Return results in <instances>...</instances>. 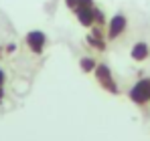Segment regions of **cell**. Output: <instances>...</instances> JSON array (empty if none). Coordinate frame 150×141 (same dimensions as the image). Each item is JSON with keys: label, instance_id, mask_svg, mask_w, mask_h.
I'll return each mask as SVG.
<instances>
[{"label": "cell", "instance_id": "obj_1", "mask_svg": "<svg viewBox=\"0 0 150 141\" xmlns=\"http://www.w3.org/2000/svg\"><path fill=\"white\" fill-rule=\"evenodd\" d=\"M128 99L138 105V107H144L150 103V77H140L128 91Z\"/></svg>", "mask_w": 150, "mask_h": 141}, {"label": "cell", "instance_id": "obj_15", "mask_svg": "<svg viewBox=\"0 0 150 141\" xmlns=\"http://www.w3.org/2000/svg\"><path fill=\"white\" fill-rule=\"evenodd\" d=\"M0 50H2V48H0ZM0 57H2V52H0Z\"/></svg>", "mask_w": 150, "mask_h": 141}, {"label": "cell", "instance_id": "obj_13", "mask_svg": "<svg viewBox=\"0 0 150 141\" xmlns=\"http://www.w3.org/2000/svg\"><path fill=\"white\" fill-rule=\"evenodd\" d=\"M14 50H16V45H14V43H10V45L6 47V52H8V54H12Z\"/></svg>", "mask_w": 150, "mask_h": 141}, {"label": "cell", "instance_id": "obj_2", "mask_svg": "<svg viewBox=\"0 0 150 141\" xmlns=\"http://www.w3.org/2000/svg\"><path fill=\"white\" fill-rule=\"evenodd\" d=\"M93 77H96L98 85L103 91H108L110 95H120V87H118V83L114 79V73L105 63H98V67L93 70Z\"/></svg>", "mask_w": 150, "mask_h": 141}, {"label": "cell", "instance_id": "obj_3", "mask_svg": "<svg viewBox=\"0 0 150 141\" xmlns=\"http://www.w3.org/2000/svg\"><path fill=\"white\" fill-rule=\"evenodd\" d=\"M128 28V18L122 12H116L112 18H108V30H105V38L108 40H116L118 36H122Z\"/></svg>", "mask_w": 150, "mask_h": 141}, {"label": "cell", "instance_id": "obj_9", "mask_svg": "<svg viewBox=\"0 0 150 141\" xmlns=\"http://www.w3.org/2000/svg\"><path fill=\"white\" fill-rule=\"evenodd\" d=\"M93 20H96V24H100V26H105V24H108L105 12H103L101 8H98V6H93Z\"/></svg>", "mask_w": 150, "mask_h": 141}, {"label": "cell", "instance_id": "obj_4", "mask_svg": "<svg viewBox=\"0 0 150 141\" xmlns=\"http://www.w3.org/2000/svg\"><path fill=\"white\" fill-rule=\"evenodd\" d=\"M25 43L33 54H43V50L47 47V34L43 30H28L25 36Z\"/></svg>", "mask_w": 150, "mask_h": 141}, {"label": "cell", "instance_id": "obj_8", "mask_svg": "<svg viewBox=\"0 0 150 141\" xmlns=\"http://www.w3.org/2000/svg\"><path fill=\"white\" fill-rule=\"evenodd\" d=\"M96 67H98V61L93 57H81L79 59V69H81V73H93Z\"/></svg>", "mask_w": 150, "mask_h": 141}, {"label": "cell", "instance_id": "obj_10", "mask_svg": "<svg viewBox=\"0 0 150 141\" xmlns=\"http://www.w3.org/2000/svg\"><path fill=\"white\" fill-rule=\"evenodd\" d=\"M77 6H81V8H93L96 6V0H79Z\"/></svg>", "mask_w": 150, "mask_h": 141}, {"label": "cell", "instance_id": "obj_14", "mask_svg": "<svg viewBox=\"0 0 150 141\" xmlns=\"http://www.w3.org/2000/svg\"><path fill=\"white\" fill-rule=\"evenodd\" d=\"M4 95H6V93H4V87H0V103L4 101Z\"/></svg>", "mask_w": 150, "mask_h": 141}, {"label": "cell", "instance_id": "obj_11", "mask_svg": "<svg viewBox=\"0 0 150 141\" xmlns=\"http://www.w3.org/2000/svg\"><path fill=\"white\" fill-rule=\"evenodd\" d=\"M63 2H65V6H67L69 10H75L77 4H79V0H63Z\"/></svg>", "mask_w": 150, "mask_h": 141}, {"label": "cell", "instance_id": "obj_7", "mask_svg": "<svg viewBox=\"0 0 150 141\" xmlns=\"http://www.w3.org/2000/svg\"><path fill=\"white\" fill-rule=\"evenodd\" d=\"M85 43H87L89 47H93L96 50H101V52L108 48V40H105V38H98V36H93L91 32L85 36Z\"/></svg>", "mask_w": 150, "mask_h": 141}, {"label": "cell", "instance_id": "obj_12", "mask_svg": "<svg viewBox=\"0 0 150 141\" xmlns=\"http://www.w3.org/2000/svg\"><path fill=\"white\" fill-rule=\"evenodd\" d=\"M4 83H6V70L0 67V87H4Z\"/></svg>", "mask_w": 150, "mask_h": 141}, {"label": "cell", "instance_id": "obj_6", "mask_svg": "<svg viewBox=\"0 0 150 141\" xmlns=\"http://www.w3.org/2000/svg\"><path fill=\"white\" fill-rule=\"evenodd\" d=\"M75 12V18H77V22L81 24V26H85V28H91L96 20H93V8H81V6H77L73 10Z\"/></svg>", "mask_w": 150, "mask_h": 141}, {"label": "cell", "instance_id": "obj_5", "mask_svg": "<svg viewBox=\"0 0 150 141\" xmlns=\"http://www.w3.org/2000/svg\"><path fill=\"white\" fill-rule=\"evenodd\" d=\"M130 57H132V61H136V63H144L150 57V45L144 43V40L134 43L132 48H130Z\"/></svg>", "mask_w": 150, "mask_h": 141}]
</instances>
